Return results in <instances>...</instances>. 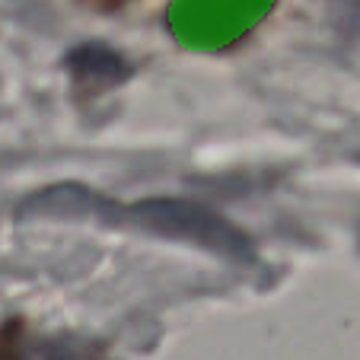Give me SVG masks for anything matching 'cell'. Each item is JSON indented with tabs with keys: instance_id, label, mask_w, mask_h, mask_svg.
Segmentation results:
<instances>
[{
	"instance_id": "6da1fadb",
	"label": "cell",
	"mask_w": 360,
	"mask_h": 360,
	"mask_svg": "<svg viewBox=\"0 0 360 360\" xmlns=\"http://www.w3.org/2000/svg\"><path fill=\"white\" fill-rule=\"evenodd\" d=\"M83 7H93L99 10V13H115V10L128 7V4H134V0H80Z\"/></svg>"
}]
</instances>
